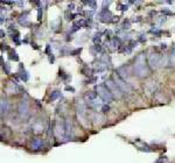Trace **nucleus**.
<instances>
[{
	"mask_svg": "<svg viewBox=\"0 0 175 163\" xmlns=\"http://www.w3.org/2000/svg\"><path fill=\"white\" fill-rule=\"evenodd\" d=\"M133 73L139 78H145V77H147L150 75L148 64L146 62V56H145L144 52L139 54L135 57L134 65H133Z\"/></svg>",
	"mask_w": 175,
	"mask_h": 163,
	"instance_id": "f257e3e1",
	"label": "nucleus"
},
{
	"mask_svg": "<svg viewBox=\"0 0 175 163\" xmlns=\"http://www.w3.org/2000/svg\"><path fill=\"white\" fill-rule=\"evenodd\" d=\"M18 113H19V116L21 119H24V120H26L29 116V114H30V112H29V103H28L27 99L20 100L19 106H18Z\"/></svg>",
	"mask_w": 175,
	"mask_h": 163,
	"instance_id": "f03ea898",
	"label": "nucleus"
},
{
	"mask_svg": "<svg viewBox=\"0 0 175 163\" xmlns=\"http://www.w3.org/2000/svg\"><path fill=\"white\" fill-rule=\"evenodd\" d=\"M113 82L116 83V85L119 88V90L122 91V92H127L130 93L132 91V88L130 86V84L128 83H126V80H124L118 73L117 75H115L113 76Z\"/></svg>",
	"mask_w": 175,
	"mask_h": 163,
	"instance_id": "7ed1b4c3",
	"label": "nucleus"
},
{
	"mask_svg": "<svg viewBox=\"0 0 175 163\" xmlns=\"http://www.w3.org/2000/svg\"><path fill=\"white\" fill-rule=\"evenodd\" d=\"M97 94L99 96V98L104 103H110L113 99L111 92L109 91V89L105 85H98L97 86Z\"/></svg>",
	"mask_w": 175,
	"mask_h": 163,
	"instance_id": "20e7f679",
	"label": "nucleus"
},
{
	"mask_svg": "<svg viewBox=\"0 0 175 163\" xmlns=\"http://www.w3.org/2000/svg\"><path fill=\"white\" fill-rule=\"evenodd\" d=\"M105 86L109 89V91L111 92L113 98H118V99H119V98L122 97V91L119 90V88L116 85V83H115L112 79H109V80L105 83Z\"/></svg>",
	"mask_w": 175,
	"mask_h": 163,
	"instance_id": "39448f33",
	"label": "nucleus"
},
{
	"mask_svg": "<svg viewBox=\"0 0 175 163\" xmlns=\"http://www.w3.org/2000/svg\"><path fill=\"white\" fill-rule=\"evenodd\" d=\"M160 64H161L160 55L156 54V52H150V55H148V65L151 67V69H158Z\"/></svg>",
	"mask_w": 175,
	"mask_h": 163,
	"instance_id": "423d86ee",
	"label": "nucleus"
},
{
	"mask_svg": "<svg viewBox=\"0 0 175 163\" xmlns=\"http://www.w3.org/2000/svg\"><path fill=\"white\" fill-rule=\"evenodd\" d=\"M64 135L67 139L73 135V121L70 116H67L64 120Z\"/></svg>",
	"mask_w": 175,
	"mask_h": 163,
	"instance_id": "0eeeda50",
	"label": "nucleus"
},
{
	"mask_svg": "<svg viewBox=\"0 0 175 163\" xmlns=\"http://www.w3.org/2000/svg\"><path fill=\"white\" fill-rule=\"evenodd\" d=\"M118 75L124 79H128L130 77H131V75H132V72H131V70H130V67H127V65H123V67H120L119 69H118Z\"/></svg>",
	"mask_w": 175,
	"mask_h": 163,
	"instance_id": "6e6552de",
	"label": "nucleus"
},
{
	"mask_svg": "<svg viewBox=\"0 0 175 163\" xmlns=\"http://www.w3.org/2000/svg\"><path fill=\"white\" fill-rule=\"evenodd\" d=\"M99 18H100V20H102L103 22H107V21L110 22V21L112 20V18H113V17H112V14H111L107 9H104L102 13H99Z\"/></svg>",
	"mask_w": 175,
	"mask_h": 163,
	"instance_id": "1a4fd4ad",
	"label": "nucleus"
},
{
	"mask_svg": "<svg viewBox=\"0 0 175 163\" xmlns=\"http://www.w3.org/2000/svg\"><path fill=\"white\" fill-rule=\"evenodd\" d=\"M42 146H43V142H42L41 139H34L33 142H32V148H33V149H39V148H41Z\"/></svg>",
	"mask_w": 175,
	"mask_h": 163,
	"instance_id": "9d476101",
	"label": "nucleus"
},
{
	"mask_svg": "<svg viewBox=\"0 0 175 163\" xmlns=\"http://www.w3.org/2000/svg\"><path fill=\"white\" fill-rule=\"evenodd\" d=\"M8 111V101L5 99H1V114L6 113Z\"/></svg>",
	"mask_w": 175,
	"mask_h": 163,
	"instance_id": "9b49d317",
	"label": "nucleus"
},
{
	"mask_svg": "<svg viewBox=\"0 0 175 163\" xmlns=\"http://www.w3.org/2000/svg\"><path fill=\"white\" fill-rule=\"evenodd\" d=\"M19 22L21 23V24H24V26H27V24H28V19H27V13H26L25 15H21V17L19 18Z\"/></svg>",
	"mask_w": 175,
	"mask_h": 163,
	"instance_id": "f8f14e48",
	"label": "nucleus"
},
{
	"mask_svg": "<svg viewBox=\"0 0 175 163\" xmlns=\"http://www.w3.org/2000/svg\"><path fill=\"white\" fill-rule=\"evenodd\" d=\"M60 96H61V92H58V91H54V92H53V94L50 96L49 100H50V101H53V100L57 99V98H58Z\"/></svg>",
	"mask_w": 175,
	"mask_h": 163,
	"instance_id": "ddd939ff",
	"label": "nucleus"
},
{
	"mask_svg": "<svg viewBox=\"0 0 175 163\" xmlns=\"http://www.w3.org/2000/svg\"><path fill=\"white\" fill-rule=\"evenodd\" d=\"M171 65L172 67H175V48L172 50V54H171Z\"/></svg>",
	"mask_w": 175,
	"mask_h": 163,
	"instance_id": "4468645a",
	"label": "nucleus"
},
{
	"mask_svg": "<svg viewBox=\"0 0 175 163\" xmlns=\"http://www.w3.org/2000/svg\"><path fill=\"white\" fill-rule=\"evenodd\" d=\"M4 69L6 70V73H7V75L9 73V65H8V63H5V65H4Z\"/></svg>",
	"mask_w": 175,
	"mask_h": 163,
	"instance_id": "2eb2a0df",
	"label": "nucleus"
},
{
	"mask_svg": "<svg viewBox=\"0 0 175 163\" xmlns=\"http://www.w3.org/2000/svg\"><path fill=\"white\" fill-rule=\"evenodd\" d=\"M41 14H42V9L40 8V9H39V13H37V19H39V20L42 19V18H41Z\"/></svg>",
	"mask_w": 175,
	"mask_h": 163,
	"instance_id": "dca6fc26",
	"label": "nucleus"
},
{
	"mask_svg": "<svg viewBox=\"0 0 175 163\" xmlns=\"http://www.w3.org/2000/svg\"><path fill=\"white\" fill-rule=\"evenodd\" d=\"M102 110H103V112H107L109 111V105H104Z\"/></svg>",
	"mask_w": 175,
	"mask_h": 163,
	"instance_id": "f3484780",
	"label": "nucleus"
},
{
	"mask_svg": "<svg viewBox=\"0 0 175 163\" xmlns=\"http://www.w3.org/2000/svg\"><path fill=\"white\" fill-rule=\"evenodd\" d=\"M66 90H68V91H73V92L75 91V90H74L73 88H69V86H67V88H66Z\"/></svg>",
	"mask_w": 175,
	"mask_h": 163,
	"instance_id": "a211bd4d",
	"label": "nucleus"
},
{
	"mask_svg": "<svg viewBox=\"0 0 175 163\" xmlns=\"http://www.w3.org/2000/svg\"><path fill=\"white\" fill-rule=\"evenodd\" d=\"M165 160H166V159H163V157H162V159H160V160H159V161H158L156 163H162L163 161H165Z\"/></svg>",
	"mask_w": 175,
	"mask_h": 163,
	"instance_id": "6ab92c4d",
	"label": "nucleus"
}]
</instances>
